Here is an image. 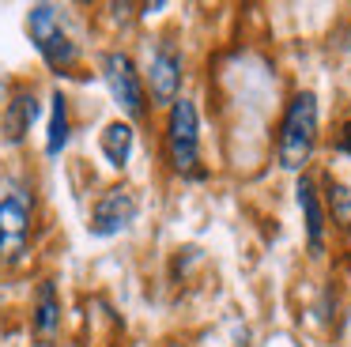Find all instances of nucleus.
Listing matches in <instances>:
<instances>
[{"label":"nucleus","mask_w":351,"mask_h":347,"mask_svg":"<svg viewBox=\"0 0 351 347\" xmlns=\"http://www.w3.org/2000/svg\"><path fill=\"white\" fill-rule=\"evenodd\" d=\"M336 147H340L343 155H351V121L340 128V140H336Z\"/></svg>","instance_id":"4468645a"},{"label":"nucleus","mask_w":351,"mask_h":347,"mask_svg":"<svg viewBox=\"0 0 351 347\" xmlns=\"http://www.w3.org/2000/svg\"><path fill=\"white\" fill-rule=\"evenodd\" d=\"M136 211H140V200L132 189H125V185L106 189L91 211V234L95 238H114V234H121L136 219Z\"/></svg>","instance_id":"20e7f679"},{"label":"nucleus","mask_w":351,"mask_h":347,"mask_svg":"<svg viewBox=\"0 0 351 347\" xmlns=\"http://www.w3.org/2000/svg\"><path fill=\"white\" fill-rule=\"evenodd\" d=\"M57 324H61V302H57V287L42 283L38 287V302H34V332L42 339L57 336Z\"/></svg>","instance_id":"9d476101"},{"label":"nucleus","mask_w":351,"mask_h":347,"mask_svg":"<svg viewBox=\"0 0 351 347\" xmlns=\"http://www.w3.org/2000/svg\"><path fill=\"white\" fill-rule=\"evenodd\" d=\"M38 113H42V106L34 102L31 91H19V95L8 102V113H4V140L19 143L27 132H31L34 121H38Z\"/></svg>","instance_id":"6e6552de"},{"label":"nucleus","mask_w":351,"mask_h":347,"mask_svg":"<svg viewBox=\"0 0 351 347\" xmlns=\"http://www.w3.org/2000/svg\"><path fill=\"white\" fill-rule=\"evenodd\" d=\"M53 113H49V136H46V155H61L69 143V98L53 91Z\"/></svg>","instance_id":"f8f14e48"},{"label":"nucleus","mask_w":351,"mask_h":347,"mask_svg":"<svg viewBox=\"0 0 351 347\" xmlns=\"http://www.w3.org/2000/svg\"><path fill=\"white\" fill-rule=\"evenodd\" d=\"M27 223H31V200L27 193H8L0 196V241L4 238H23Z\"/></svg>","instance_id":"1a4fd4ad"},{"label":"nucleus","mask_w":351,"mask_h":347,"mask_svg":"<svg viewBox=\"0 0 351 347\" xmlns=\"http://www.w3.org/2000/svg\"><path fill=\"white\" fill-rule=\"evenodd\" d=\"M27 27H31L34 49L42 53V60H46L53 72H69V68L76 64V45L64 34L61 15H57L53 4H34L31 15H27Z\"/></svg>","instance_id":"f03ea898"},{"label":"nucleus","mask_w":351,"mask_h":347,"mask_svg":"<svg viewBox=\"0 0 351 347\" xmlns=\"http://www.w3.org/2000/svg\"><path fill=\"white\" fill-rule=\"evenodd\" d=\"M167 143H170V163L174 170L193 174L200 158V121H197V106L189 98H178L170 106V121H167Z\"/></svg>","instance_id":"7ed1b4c3"},{"label":"nucleus","mask_w":351,"mask_h":347,"mask_svg":"<svg viewBox=\"0 0 351 347\" xmlns=\"http://www.w3.org/2000/svg\"><path fill=\"white\" fill-rule=\"evenodd\" d=\"M313 143H317V98H313V91H298L280 125V147H276L280 166L302 170L313 155Z\"/></svg>","instance_id":"f257e3e1"},{"label":"nucleus","mask_w":351,"mask_h":347,"mask_svg":"<svg viewBox=\"0 0 351 347\" xmlns=\"http://www.w3.org/2000/svg\"><path fill=\"white\" fill-rule=\"evenodd\" d=\"M328 208H332V219L351 234V189L340 185V181H328Z\"/></svg>","instance_id":"ddd939ff"},{"label":"nucleus","mask_w":351,"mask_h":347,"mask_svg":"<svg viewBox=\"0 0 351 347\" xmlns=\"http://www.w3.org/2000/svg\"><path fill=\"white\" fill-rule=\"evenodd\" d=\"M102 155L110 158V166H117L121 170L125 163H129L132 155V125H125V121H110L106 128H102Z\"/></svg>","instance_id":"9b49d317"},{"label":"nucleus","mask_w":351,"mask_h":347,"mask_svg":"<svg viewBox=\"0 0 351 347\" xmlns=\"http://www.w3.org/2000/svg\"><path fill=\"white\" fill-rule=\"evenodd\" d=\"M102 75H106V87L114 95V102L129 117H140L144 113V87H140V75L132 68V60L125 53H106L102 57Z\"/></svg>","instance_id":"39448f33"},{"label":"nucleus","mask_w":351,"mask_h":347,"mask_svg":"<svg viewBox=\"0 0 351 347\" xmlns=\"http://www.w3.org/2000/svg\"><path fill=\"white\" fill-rule=\"evenodd\" d=\"M147 83H152V95L159 106H174L178 91H182V57H178L170 45H159L147 68Z\"/></svg>","instance_id":"423d86ee"},{"label":"nucleus","mask_w":351,"mask_h":347,"mask_svg":"<svg viewBox=\"0 0 351 347\" xmlns=\"http://www.w3.org/2000/svg\"><path fill=\"white\" fill-rule=\"evenodd\" d=\"M298 208H302V219H306V241H310V253L321 256L325 253V208H321V196L313 189L310 178H298Z\"/></svg>","instance_id":"0eeeda50"}]
</instances>
